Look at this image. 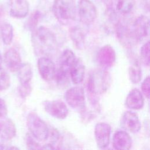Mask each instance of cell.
I'll use <instances>...</instances> for the list:
<instances>
[{
  "label": "cell",
  "instance_id": "1",
  "mask_svg": "<svg viewBox=\"0 0 150 150\" xmlns=\"http://www.w3.org/2000/svg\"><path fill=\"white\" fill-rule=\"evenodd\" d=\"M32 32V46L36 54L47 56L56 51L57 42L55 35L49 28L41 26Z\"/></svg>",
  "mask_w": 150,
  "mask_h": 150
},
{
  "label": "cell",
  "instance_id": "2",
  "mask_svg": "<svg viewBox=\"0 0 150 150\" xmlns=\"http://www.w3.org/2000/svg\"><path fill=\"white\" fill-rule=\"evenodd\" d=\"M52 11L55 18L60 23L67 25L76 18L75 0H54Z\"/></svg>",
  "mask_w": 150,
  "mask_h": 150
},
{
  "label": "cell",
  "instance_id": "3",
  "mask_svg": "<svg viewBox=\"0 0 150 150\" xmlns=\"http://www.w3.org/2000/svg\"><path fill=\"white\" fill-rule=\"evenodd\" d=\"M111 83V76L106 69L93 71L88 77L87 88L93 94L104 93L109 87Z\"/></svg>",
  "mask_w": 150,
  "mask_h": 150
},
{
  "label": "cell",
  "instance_id": "4",
  "mask_svg": "<svg viewBox=\"0 0 150 150\" xmlns=\"http://www.w3.org/2000/svg\"><path fill=\"white\" fill-rule=\"evenodd\" d=\"M27 126L32 136L40 141L49 137V128L46 123L35 112H30L27 117Z\"/></svg>",
  "mask_w": 150,
  "mask_h": 150
},
{
  "label": "cell",
  "instance_id": "5",
  "mask_svg": "<svg viewBox=\"0 0 150 150\" xmlns=\"http://www.w3.org/2000/svg\"><path fill=\"white\" fill-rule=\"evenodd\" d=\"M76 55L70 49L64 50L59 59V67L56 71L55 77L59 84L66 82L70 76V70L76 60Z\"/></svg>",
  "mask_w": 150,
  "mask_h": 150
},
{
  "label": "cell",
  "instance_id": "6",
  "mask_svg": "<svg viewBox=\"0 0 150 150\" xmlns=\"http://www.w3.org/2000/svg\"><path fill=\"white\" fill-rule=\"evenodd\" d=\"M77 10L80 21L83 25L92 23L97 18V8L90 0H80Z\"/></svg>",
  "mask_w": 150,
  "mask_h": 150
},
{
  "label": "cell",
  "instance_id": "7",
  "mask_svg": "<svg viewBox=\"0 0 150 150\" xmlns=\"http://www.w3.org/2000/svg\"><path fill=\"white\" fill-rule=\"evenodd\" d=\"M64 99L67 104L76 110H83L85 108V95L81 87H73L66 91Z\"/></svg>",
  "mask_w": 150,
  "mask_h": 150
},
{
  "label": "cell",
  "instance_id": "8",
  "mask_svg": "<svg viewBox=\"0 0 150 150\" xmlns=\"http://www.w3.org/2000/svg\"><path fill=\"white\" fill-rule=\"evenodd\" d=\"M16 128L11 119L0 121V149H8L9 142L15 137Z\"/></svg>",
  "mask_w": 150,
  "mask_h": 150
},
{
  "label": "cell",
  "instance_id": "9",
  "mask_svg": "<svg viewBox=\"0 0 150 150\" xmlns=\"http://www.w3.org/2000/svg\"><path fill=\"white\" fill-rule=\"evenodd\" d=\"M43 105L46 112L56 118L63 120L69 114V109L66 104L61 100L46 101L43 103Z\"/></svg>",
  "mask_w": 150,
  "mask_h": 150
},
{
  "label": "cell",
  "instance_id": "10",
  "mask_svg": "<svg viewBox=\"0 0 150 150\" xmlns=\"http://www.w3.org/2000/svg\"><path fill=\"white\" fill-rule=\"evenodd\" d=\"M131 32L135 40L141 41L148 37L149 33V20L145 15L138 16L131 28Z\"/></svg>",
  "mask_w": 150,
  "mask_h": 150
},
{
  "label": "cell",
  "instance_id": "11",
  "mask_svg": "<svg viewBox=\"0 0 150 150\" xmlns=\"http://www.w3.org/2000/svg\"><path fill=\"white\" fill-rule=\"evenodd\" d=\"M111 126L106 122H98L94 128V136L97 146L101 149L107 148L110 143Z\"/></svg>",
  "mask_w": 150,
  "mask_h": 150
},
{
  "label": "cell",
  "instance_id": "12",
  "mask_svg": "<svg viewBox=\"0 0 150 150\" xmlns=\"http://www.w3.org/2000/svg\"><path fill=\"white\" fill-rule=\"evenodd\" d=\"M97 59L100 65L104 69L112 67L116 60V53L114 49L110 45H105L98 50Z\"/></svg>",
  "mask_w": 150,
  "mask_h": 150
},
{
  "label": "cell",
  "instance_id": "13",
  "mask_svg": "<svg viewBox=\"0 0 150 150\" xmlns=\"http://www.w3.org/2000/svg\"><path fill=\"white\" fill-rule=\"evenodd\" d=\"M121 126L125 131L135 134L140 130L141 124L138 115L134 112L128 111L122 115Z\"/></svg>",
  "mask_w": 150,
  "mask_h": 150
},
{
  "label": "cell",
  "instance_id": "14",
  "mask_svg": "<svg viewBox=\"0 0 150 150\" xmlns=\"http://www.w3.org/2000/svg\"><path fill=\"white\" fill-rule=\"evenodd\" d=\"M38 68L42 78L47 81L54 79L56 67L54 63L47 57H40L38 60Z\"/></svg>",
  "mask_w": 150,
  "mask_h": 150
},
{
  "label": "cell",
  "instance_id": "15",
  "mask_svg": "<svg viewBox=\"0 0 150 150\" xmlns=\"http://www.w3.org/2000/svg\"><path fill=\"white\" fill-rule=\"evenodd\" d=\"M10 15L15 18H25L29 11V4L28 0H9Z\"/></svg>",
  "mask_w": 150,
  "mask_h": 150
},
{
  "label": "cell",
  "instance_id": "16",
  "mask_svg": "<svg viewBox=\"0 0 150 150\" xmlns=\"http://www.w3.org/2000/svg\"><path fill=\"white\" fill-rule=\"evenodd\" d=\"M112 145L115 149L128 150L132 145V139L126 131L118 130L113 135Z\"/></svg>",
  "mask_w": 150,
  "mask_h": 150
},
{
  "label": "cell",
  "instance_id": "17",
  "mask_svg": "<svg viewBox=\"0 0 150 150\" xmlns=\"http://www.w3.org/2000/svg\"><path fill=\"white\" fill-rule=\"evenodd\" d=\"M4 61L11 71H16L21 64L22 59L19 52L13 48L9 49L4 55Z\"/></svg>",
  "mask_w": 150,
  "mask_h": 150
},
{
  "label": "cell",
  "instance_id": "18",
  "mask_svg": "<svg viewBox=\"0 0 150 150\" xmlns=\"http://www.w3.org/2000/svg\"><path fill=\"white\" fill-rule=\"evenodd\" d=\"M125 105L131 110L141 109L144 105V98L141 92L137 88L131 90L127 96Z\"/></svg>",
  "mask_w": 150,
  "mask_h": 150
},
{
  "label": "cell",
  "instance_id": "19",
  "mask_svg": "<svg viewBox=\"0 0 150 150\" xmlns=\"http://www.w3.org/2000/svg\"><path fill=\"white\" fill-rule=\"evenodd\" d=\"M84 74L85 66L82 60L78 58L76 59L70 71V76L72 82L75 84L81 83L84 79Z\"/></svg>",
  "mask_w": 150,
  "mask_h": 150
},
{
  "label": "cell",
  "instance_id": "20",
  "mask_svg": "<svg viewBox=\"0 0 150 150\" xmlns=\"http://www.w3.org/2000/svg\"><path fill=\"white\" fill-rule=\"evenodd\" d=\"M70 36L74 45L79 49H82L84 46L85 32L84 29L79 26H76L70 30Z\"/></svg>",
  "mask_w": 150,
  "mask_h": 150
},
{
  "label": "cell",
  "instance_id": "21",
  "mask_svg": "<svg viewBox=\"0 0 150 150\" xmlns=\"http://www.w3.org/2000/svg\"><path fill=\"white\" fill-rule=\"evenodd\" d=\"M21 84H28L31 81L33 71L30 64L28 63H22L16 71Z\"/></svg>",
  "mask_w": 150,
  "mask_h": 150
},
{
  "label": "cell",
  "instance_id": "22",
  "mask_svg": "<svg viewBox=\"0 0 150 150\" xmlns=\"http://www.w3.org/2000/svg\"><path fill=\"white\" fill-rule=\"evenodd\" d=\"M128 75L130 81L134 84L139 83L142 77L141 68L138 60H135L128 69Z\"/></svg>",
  "mask_w": 150,
  "mask_h": 150
},
{
  "label": "cell",
  "instance_id": "23",
  "mask_svg": "<svg viewBox=\"0 0 150 150\" xmlns=\"http://www.w3.org/2000/svg\"><path fill=\"white\" fill-rule=\"evenodd\" d=\"M13 29L9 23H4L1 25V38L3 43L6 45H9L13 40Z\"/></svg>",
  "mask_w": 150,
  "mask_h": 150
},
{
  "label": "cell",
  "instance_id": "24",
  "mask_svg": "<svg viewBox=\"0 0 150 150\" xmlns=\"http://www.w3.org/2000/svg\"><path fill=\"white\" fill-rule=\"evenodd\" d=\"M135 4V0H118L116 11L121 14L129 13L134 8Z\"/></svg>",
  "mask_w": 150,
  "mask_h": 150
},
{
  "label": "cell",
  "instance_id": "25",
  "mask_svg": "<svg viewBox=\"0 0 150 150\" xmlns=\"http://www.w3.org/2000/svg\"><path fill=\"white\" fill-rule=\"evenodd\" d=\"M41 13L39 11H36L31 14L26 22V26L29 30L33 31L36 28Z\"/></svg>",
  "mask_w": 150,
  "mask_h": 150
},
{
  "label": "cell",
  "instance_id": "26",
  "mask_svg": "<svg viewBox=\"0 0 150 150\" xmlns=\"http://www.w3.org/2000/svg\"><path fill=\"white\" fill-rule=\"evenodd\" d=\"M11 85V78L9 74L0 67V91L7 90Z\"/></svg>",
  "mask_w": 150,
  "mask_h": 150
},
{
  "label": "cell",
  "instance_id": "27",
  "mask_svg": "<svg viewBox=\"0 0 150 150\" xmlns=\"http://www.w3.org/2000/svg\"><path fill=\"white\" fill-rule=\"evenodd\" d=\"M149 51H150V44L149 41L148 40L141 47L140 50L141 57L142 62L147 66L149 65Z\"/></svg>",
  "mask_w": 150,
  "mask_h": 150
},
{
  "label": "cell",
  "instance_id": "28",
  "mask_svg": "<svg viewBox=\"0 0 150 150\" xmlns=\"http://www.w3.org/2000/svg\"><path fill=\"white\" fill-rule=\"evenodd\" d=\"M32 90V88L29 83L21 84V86L19 87V93L23 98L27 97L31 93Z\"/></svg>",
  "mask_w": 150,
  "mask_h": 150
},
{
  "label": "cell",
  "instance_id": "29",
  "mask_svg": "<svg viewBox=\"0 0 150 150\" xmlns=\"http://www.w3.org/2000/svg\"><path fill=\"white\" fill-rule=\"evenodd\" d=\"M141 90L145 97L149 99L150 96V78L149 76L142 81L141 84Z\"/></svg>",
  "mask_w": 150,
  "mask_h": 150
},
{
  "label": "cell",
  "instance_id": "30",
  "mask_svg": "<svg viewBox=\"0 0 150 150\" xmlns=\"http://www.w3.org/2000/svg\"><path fill=\"white\" fill-rule=\"evenodd\" d=\"M26 144L28 149H36L40 148L39 144L33 139L32 135L30 134H27L26 136Z\"/></svg>",
  "mask_w": 150,
  "mask_h": 150
},
{
  "label": "cell",
  "instance_id": "31",
  "mask_svg": "<svg viewBox=\"0 0 150 150\" xmlns=\"http://www.w3.org/2000/svg\"><path fill=\"white\" fill-rule=\"evenodd\" d=\"M8 114V108L5 101L0 98V118L6 117Z\"/></svg>",
  "mask_w": 150,
  "mask_h": 150
},
{
  "label": "cell",
  "instance_id": "32",
  "mask_svg": "<svg viewBox=\"0 0 150 150\" xmlns=\"http://www.w3.org/2000/svg\"><path fill=\"white\" fill-rule=\"evenodd\" d=\"M139 2L141 7L145 11L148 12L149 9V0H139Z\"/></svg>",
  "mask_w": 150,
  "mask_h": 150
},
{
  "label": "cell",
  "instance_id": "33",
  "mask_svg": "<svg viewBox=\"0 0 150 150\" xmlns=\"http://www.w3.org/2000/svg\"><path fill=\"white\" fill-rule=\"evenodd\" d=\"M41 149H54L53 145L49 143V144H46V145H44L43 146L41 147Z\"/></svg>",
  "mask_w": 150,
  "mask_h": 150
},
{
  "label": "cell",
  "instance_id": "34",
  "mask_svg": "<svg viewBox=\"0 0 150 150\" xmlns=\"http://www.w3.org/2000/svg\"><path fill=\"white\" fill-rule=\"evenodd\" d=\"M2 62V57L1 53V52H0V67H1V66Z\"/></svg>",
  "mask_w": 150,
  "mask_h": 150
},
{
  "label": "cell",
  "instance_id": "35",
  "mask_svg": "<svg viewBox=\"0 0 150 150\" xmlns=\"http://www.w3.org/2000/svg\"><path fill=\"white\" fill-rule=\"evenodd\" d=\"M0 38H1V25H0Z\"/></svg>",
  "mask_w": 150,
  "mask_h": 150
}]
</instances>
